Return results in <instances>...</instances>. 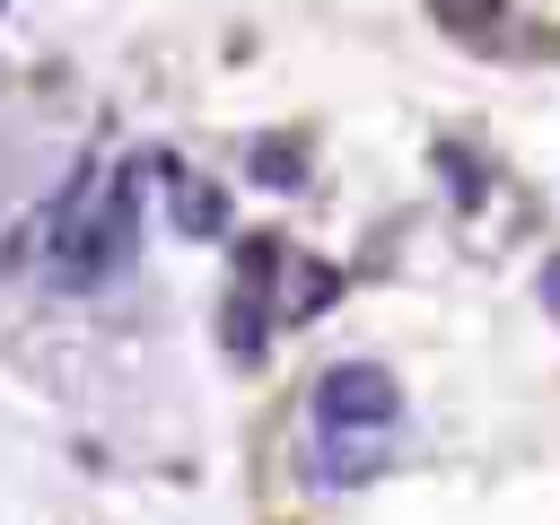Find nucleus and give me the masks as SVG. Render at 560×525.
I'll return each instance as SVG.
<instances>
[{"label": "nucleus", "mask_w": 560, "mask_h": 525, "mask_svg": "<svg viewBox=\"0 0 560 525\" xmlns=\"http://www.w3.org/2000/svg\"><path fill=\"white\" fill-rule=\"evenodd\" d=\"M315 420L324 429H394L402 420V385L376 359H341L315 376Z\"/></svg>", "instance_id": "f257e3e1"}, {"label": "nucleus", "mask_w": 560, "mask_h": 525, "mask_svg": "<svg viewBox=\"0 0 560 525\" xmlns=\"http://www.w3.org/2000/svg\"><path fill=\"white\" fill-rule=\"evenodd\" d=\"M438 158H446V175H455V192H464V201H481V166H472L464 149H438Z\"/></svg>", "instance_id": "423d86ee"}, {"label": "nucleus", "mask_w": 560, "mask_h": 525, "mask_svg": "<svg viewBox=\"0 0 560 525\" xmlns=\"http://www.w3.org/2000/svg\"><path fill=\"white\" fill-rule=\"evenodd\" d=\"M175 228L184 236H228V192L219 184H175Z\"/></svg>", "instance_id": "f03ea898"}, {"label": "nucleus", "mask_w": 560, "mask_h": 525, "mask_svg": "<svg viewBox=\"0 0 560 525\" xmlns=\"http://www.w3.org/2000/svg\"><path fill=\"white\" fill-rule=\"evenodd\" d=\"M429 9H438V26L464 35V44H490L499 18H508V0H429Z\"/></svg>", "instance_id": "20e7f679"}, {"label": "nucleus", "mask_w": 560, "mask_h": 525, "mask_svg": "<svg viewBox=\"0 0 560 525\" xmlns=\"http://www.w3.org/2000/svg\"><path fill=\"white\" fill-rule=\"evenodd\" d=\"M254 175H262L271 192H289V184H298V149H271V140H254Z\"/></svg>", "instance_id": "39448f33"}, {"label": "nucleus", "mask_w": 560, "mask_h": 525, "mask_svg": "<svg viewBox=\"0 0 560 525\" xmlns=\"http://www.w3.org/2000/svg\"><path fill=\"white\" fill-rule=\"evenodd\" d=\"M262 324H271V315H262V280H245V289L228 298V350H236V359H262Z\"/></svg>", "instance_id": "7ed1b4c3"}, {"label": "nucleus", "mask_w": 560, "mask_h": 525, "mask_svg": "<svg viewBox=\"0 0 560 525\" xmlns=\"http://www.w3.org/2000/svg\"><path fill=\"white\" fill-rule=\"evenodd\" d=\"M534 289H542V306H551V315H560V254H551V262H542V280H534Z\"/></svg>", "instance_id": "0eeeda50"}]
</instances>
